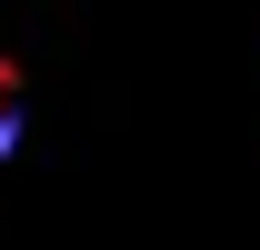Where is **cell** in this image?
Returning a JSON list of instances; mask_svg holds the SVG:
<instances>
[{"label":"cell","mask_w":260,"mask_h":250,"mask_svg":"<svg viewBox=\"0 0 260 250\" xmlns=\"http://www.w3.org/2000/svg\"><path fill=\"white\" fill-rule=\"evenodd\" d=\"M10 140H20V80L0 70V150H10Z\"/></svg>","instance_id":"obj_1"}]
</instances>
